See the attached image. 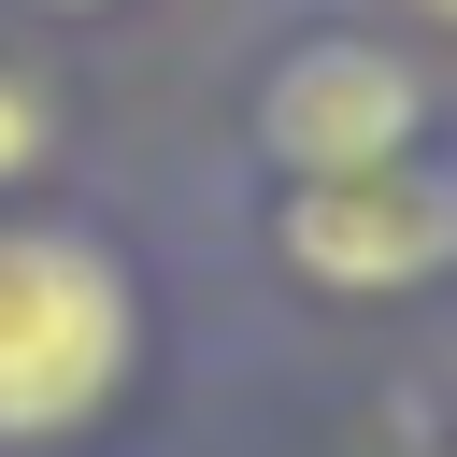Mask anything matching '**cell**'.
<instances>
[{
    "instance_id": "obj_1",
    "label": "cell",
    "mask_w": 457,
    "mask_h": 457,
    "mask_svg": "<svg viewBox=\"0 0 457 457\" xmlns=\"http://www.w3.org/2000/svg\"><path fill=\"white\" fill-rule=\"evenodd\" d=\"M129 386V271L86 228H0V443H57Z\"/></svg>"
},
{
    "instance_id": "obj_2",
    "label": "cell",
    "mask_w": 457,
    "mask_h": 457,
    "mask_svg": "<svg viewBox=\"0 0 457 457\" xmlns=\"http://www.w3.org/2000/svg\"><path fill=\"white\" fill-rule=\"evenodd\" d=\"M428 86L386 57V43H300L271 86H257V143L300 171V186H343V171H400Z\"/></svg>"
},
{
    "instance_id": "obj_3",
    "label": "cell",
    "mask_w": 457,
    "mask_h": 457,
    "mask_svg": "<svg viewBox=\"0 0 457 457\" xmlns=\"http://www.w3.org/2000/svg\"><path fill=\"white\" fill-rule=\"evenodd\" d=\"M286 257L343 300L371 286H428L457 257V186L443 171H343V186H300L286 200Z\"/></svg>"
},
{
    "instance_id": "obj_4",
    "label": "cell",
    "mask_w": 457,
    "mask_h": 457,
    "mask_svg": "<svg viewBox=\"0 0 457 457\" xmlns=\"http://www.w3.org/2000/svg\"><path fill=\"white\" fill-rule=\"evenodd\" d=\"M43 129H57V114H43V86H29V71H0V186L43 157Z\"/></svg>"
},
{
    "instance_id": "obj_5",
    "label": "cell",
    "mask_w": 457,
    "mask_h": 457,
    "mask_svg": "<svg viewBox=\"0 0 457 457\" xmlns=\"http://www.w3.org/2000/svg\"><path fill=\"white\" fill-rule=\"evenodd\" d=\"M428 14H457V0H428Z\"/></svg>"
},
{
    "instance_id": "obj_6",
    "label": "cell",
    "mask_w": 457,
    "mask_h": 457,
    "mask_svg": "<svg viewBox=\"0 0 457 457\" xmlns=\"http://www.w3.org/2000/svg\"><path fill=\"white\" fill-rule=\"evenodd\" d=\"M57 14H71V0H57Z\"/></svg>"
}]
</instances>
